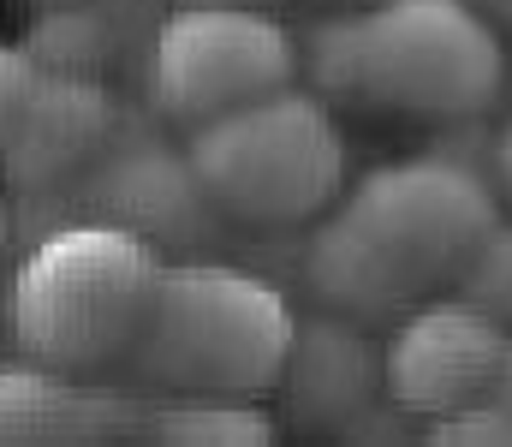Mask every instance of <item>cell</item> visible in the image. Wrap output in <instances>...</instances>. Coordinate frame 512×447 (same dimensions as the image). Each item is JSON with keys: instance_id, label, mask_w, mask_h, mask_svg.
<instances>
[{"instance_id": "1", "label": "cell", "mask_w": 512, "mask_h": 447, "mask_svg": "<svg viewBox=\"0 0 512 447\" xmlns=\"http://www.w3.org/2000/svg\"><path fill=\"white\" fill-rule=\"evenodd\" d=\"M161 281V251L108 221L48 227L6 275L0 322L36 364L90 376L126 358Z\"/></svg>"}, {"instance_id": "2", "label": "cell", "mask_w": 512, "mask_h": 447, "mask_svg": "<svg viewBox=\"0 0 512 447\" xmlns=\"http://www.w3.org/2000/svg\"><path fill=\"white\" fill-rule=\"evenodd\" d=\"M298 310L274 281L227 263H161L131 370L167 394H274Z\"/></svg>"}, {"instance_id": "3", "label": "cell", "mask_w": 512, "mask_h": 447, "mask_svg": "<svg viewBox=\"0 0 512 447\" xmlns=\"http://www.w3.org/2000/svg\"><path fill=\"white\" fill-rule=\"evenodd\" d=\"M185 161L215 215H233L245 227L316 221L346 191V138L334 126V108L298 84L191 126Z\"/></svg>"}, {"instance_id": "4", "label": "cell", "mask_w": 512, "mask_h": 447, "mask_svg": "<svg viewBox=\"0 0 512 447\" xmlns=\"http://www.w3.org/2000/svg\"><path fill=\"white\" fill-rule=\"evenodd\" d=\"M507 42L471 0H376L352 12V102L465 126L495 108Z\"/></svg>"}, {"instance_id": "5", "label": "cell", "mask_w": 512, "mask_h": 447, "mask_svg": "<svg viewBox=\"0 0 512 447\" xmlns=\"http://www.w3.org/2000/svg\"><path fill=\"white\" fill-rule=\"evenodd\" d=\"M334 215L352 227L358 245L382 257V269L405 293L429 298L441 281L459 275L471 245L501 221V203L489 173L435 149V155L370 167Z\"/></svg>"}, {"instance_id": "6", "label": "cell", "mask_w": 512, "mask_h": 447, "mask_svg": "<svg viewBox=\"0 0 512 447\" xmlns=\"http://www.w3.org/2000/svg\"><path fill=\"white\" fill-rule=\"evenodd\" d=\"M298 84V36L251 6H173L143 42V96L173 126H203Z\"/></svg>"}, {"instance_id": "7", "label": "cell", "mask_w": 512, "mask_h": 447, "mask_svg": "<svg viewBox=\"0 0 512 447\" xmlns=\"http://www.w3.org/2000/svg\"><path fill=\"white\" fill-rule=\"evenodd\" d=\"M507 352V328L477 310L471 298H417L393 316V334L382 346V388L393 412L405 418H441L453 406H471L495 388Z\"/></svg>"}, {"instance_id": "8", "label": "cell", "mask_w": 512, "mask_h": 447, "mask_svg": "<svg viewBox=\"0 0 512 447\" xmlns=\"http://www.w3.org/2000/svg\"><path fill=\"white\" fill-rule=\"evenodd\" d=\"M78 221L126 227L155 251H191L215 233V203L197 185L185 149H167L161 138H126L72 179Z\"/></svg>"}, {"instance_id": "9", "label": "cell", "mask_w": 512, "mask_h": 447, "mask_svg": "<svg viewBox=\"0 0 512 447\" xmlns=\"http://www.w3.org/2000/svg\"><path fill=\"white\" fill-rule=\"evenodd\" d=\"M120 132V108L102 78L90 72H42L12 138L0 149V173L12 191H60L72 185Z\"/></svg>"}, {"instance_id": "10", "label": "cell", "mask_w": 512, "mask_h": 447, "mask_svg": "<svg viewBox=\"0 0 512 447\" xmlns=\"http://www.w3.org/2000/svg\"><path fill=\"white\" fill-rule=\"evenodd\" d=\"M274 394L286 418L304 430H352L364 406L382 394V346L352 316H334V310L304 316L292 328Z\"/></svg>"}, {"instance_id": "11", "label": "cell", "mask_w": 512, "mask_h": 447, "mask_svg": "<svg viewBox=\"0 0 512 447\" xmlns=\"http://www.w3.org/2000/svg\"><path fill=\"white\" fill-rule=\"evenodd\" d=\"M143 430V406L54 364H0V442H114Z\"/></svg>"}, {"instance_id": "12", "label": "cell", "mask_w": 512, "mask_h": 447, "mask_svg": "<svg viewBox=\"0 0 512 447\" xmlns=\"http://www.w3.org/2000/svg\"><path fill=\"white\" fill-rule=\"evenodd\" d=\"M304 287L322 298V310L352 316V322H393L399 310H411L417 298L405 293L382 269V257L370 245L352 239V227L340 215H328L304 251Z\"/></svg>"}, {"instance_id": "13", "label": "cell", "mask_w": 512, "mask_h": 447, "mask_svg": "<svg viewBox=\"0 0 512 447\" xmlns=\"http://www.w3.org/2000/svg\"><path fill=\"white\" fill-rule=\"evenodd\" d=\"M149 442H227V447H268L280 442V418L268 406H256L245 394H179L173 406H155L143 412V430Z\"/></svg>"}, {"instance_id": "14", "label": "cell", "mask_w": 512, "mask_h": 447, "mask_svg": "<svg viewBox=\"0 0 512 447\" xmlns=\"http://www.w3.org/2000/svg\"><path fill=\"white\" fill-rule=\"evenodd\" d=\"M36 54L42 72H102L108 54L120 48V24L108 18V0H72V6H48L24 42Z\"/></svg>"}, {"instance_id": "15", "label": "cell", "mask_w": 512, "mask_h": 447, "mask_svg": "<svg viewBox=\"0 0 512 447\" xmlns=\"http://www.w3.org/2000/svg\"><path fill=\"white\" fill-rule=\"evenodd\" d=\"M453 287H459V298H471L477 310H489L501 328H512V221H495L471 245V257L459 263Z\"/></svg>"}, {"instance_id": "16", "label": "cell", "mask_w": 512, "mask_h": 447, "mask_svg": "<svg viewBox=\"0 0 512 447\" xmlns=\"http://www.w3.org/2000/svg\"><path fill=\"white\" fill-rule=\"evenodd\" d=\"M429 442H507L512 447V412L507 406H495L489 394L483 400H471V406H453V412H441V418H429Z\"/></svg>"}, {"instance_id": "17", "label": "cell", "mask_w": 512, "mask_h": 447, "mask_svg": "<svg viewBox=\"0 0 512 447\" xmlns=\"http://www.w3.org/2000/svg\"><path fill=\"white\" fill-rule=\"evenodd\" d=\"M36 78H42L36 54H30L24 42H0V149H6V138H12V126H18V114H24Z\"/></svg>"}, {"instance_id": "18", "label": "cell", "mask_w": 512, "mask_h": 447, "mask_svg": "<svg viewBox=\"0 0 512 447\" xmlns=\"http://www.w3.org/2000/svg\"><path fill=\"white\" fill-rule=\"evenodd\" d=\"M489 185H495V191L512 203V120L495 132V138H489Z\"/></svg>"}, {"instance_id": "19", "label": "cell", "mask_w": 512, "mask_h": 447, "mask_svg": "<svg viewBox=\"0 0 512 447\" xmlns=\"http://www.w3.org/2000/svg\"><path fill=\"white\" fill-rule=\"evenodd\" d=\"M489 400L512 412V334H507V352H501V370H495V388H489Z\"/></svg>"}, {"instance_id": "20", "label": "cell", "mask_w": 512, "mask_h": 447, "mask_svg": "<svg viewBox=\"0 0 512 447\" xmlns=\"http://www.w3.org/2000/svg\"><path fill=\"white\" fill-rule=\"evenodd\" d=\"M173 6H251V12H274L286 0H173Z\"/></svg>"}, {"instance_id": "21", "label": "cell", "mask_w": 512, "mask_h": 447, "mask_svg": "<svg viewBox=\"0 0 512 447\" xmlns=\"http://www.w3.org/2000/svg\"><path fill=\"white\" fill-rule=\"evenodd\" d=\"M471 6H477V12H489L501 30H512V0H471Z\"/></svg>"}, {"instance_id": "22", "label": "cell", "mask_w": 512, "mask_h": 447, "mask_svg": "<svg viewBox=\"0 0 512 447\" xmlns=\"http://www.w3.org/2000/svg\"><path fill=\"white\" fill-rule=\"evenodd\" d=\"M6 239H12V215H6V203H0V257H6Z\"/></svg>"}, {"instance_id": "23", "label": "cell", "mask_w": 512, "mask_h": 447, "mask_svg": "<svg viewBox=\"0 0 512 447\" xmlns=\"http://www.w3.org/2000/svg\"><path fill=\"white\" fill-rule=\"evenodd\" d=\"M24 6H36V12H48V6H72V0H24Z\"/></svg>"}, {"instance_id": "24", "label": "cell", "mask_w": 512, "mask_h": 447, "mask_svg": "<svg viewBox=\"0 0 512 447\" xmlns=\"http://www.w3.org/2000/svg\"><path fill=\"white\" fill-rule=\"evenodd\" d=\"M322 6H352L358 12V6H376V0H322Z\"/></svg>"}]
</instances>
